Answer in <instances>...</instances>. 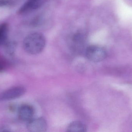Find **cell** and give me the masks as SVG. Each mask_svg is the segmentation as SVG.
<instances>
[{
  "label": "cell",
  "instance_id": "1",
  "mask_svg": "<svg viewBox=\"0 0 132 132\" xmlns=\"http://www.w3.org/2000/svg\"><path fill=\"white\" fill-rule=\"evenodd\" d=\"M46 40L42 33L35 32L25 38L23 45L25 51L31 55H36L42 52L46 45Z\"/></svg>",
  "mask_w": 132,
  "mask_h": 132
},
{
  "label": "cell",
  "instance_id": "2",
  "mask_svg": "<svg viewBox=\"0 0 132 132\" xmlns=\"http://www.w3.org/2000/svg\"><path fill=\"white\" fill-rule=\"evenodd\" d=\"M86 58L93 63H99L107 57V53L104 48L100 46L92 45L87 46L85 51Z\"/></svg>",
  "mask_w": 132,
  "mask_h": 132
},
{
  "label": "cell",
  "instance_id": "3",
  "mask_svg": "<svg viewBox=\"0 0 132 132\" xmlns=\"http://www.w3.org/2000/svg\"><path fill=\"white\" fill-rule=\"evenodd\" d=\"M26 89L22 86H16L0 93V102L11 100L19 98L24 94Z\"/></svg>",
  "mask_w": 132,
  "mask_h": 132
},
{
  "label": "cell",
  "instance_id": "4",
  "mask_svg": "<svg viewBox=\"0 0 132 132\" xmlns=\"http://www.w3.org/2000/svg\"><path fill=\"white\" fill-rule=\"evenodd\" d=\"M48 127L47 122L42 117L32 118L27 122V128L31 132L46 131Z\"/></svg>",
  "mask_w": 132,
  "mask_h": 132
},
{
  "label": "cell",
  "instance_id": "5",
  "mask_svg": "<svg viewBox=\"0 0 132 132\" xmlns=\"http://www.w3.org/2000/svg\"><path fill=\"white\" fill-rule=\"evenodd\" d=\"M35 113V109L32 105L25 104L19 108L18 116L22 121L28 122L33 118Z\"/></svg>",
  "mask_w": 132,
  "mask_h": 132
},
{
  "label": "cell",
  "instance_id": "6",
  "mask_svg": "<svg viewBox=\"0 0 132 132\" xmlns=\"http://www.w3.org/2000/svg\"><path fill=\"white\" fill-rule=\"evenodd\" d=\"M45 0H27L19 9L18 13L26 14L39 8L44 4Z\"/></svg>",
  "mask_w": 132,
  "mask_h": 132
},
{
  "label": "cell",
  "instance_id": "7",
  "mask_svg": "<svg viewBox=\"0 0 132 132\" xmlns=\"http://www.w3.org/2000/svg\"><path fill=\"white\" fill-rule=\"evenodd\" d=\"M85 37L83 34L77 33L71 39V47L74 51L78 52L82 49L85 42Z\"/></svg>",
  "mask_w": 132,
  "mask_h": 132
},
{
  "label": "cell",
  "instance_id": "8",
  "mask_svg": "<svg viewBox=\"0 0 132 132\" xmlns=\"http://www.w3.org/2000/svg\"><path fill=\"white\" fill-rule=\"evenodd\" d=\"M87 126L83 122L79 121H74L68 125L67 128V131L84 132L87 131Z\"/></svg>",
  "mask_w": 132,
  "mask_h": 132
},
{
  "label": "cell",
  "instance_id": "9",
  "mask_svg": "<svg viewBox=\"0 0 132 132\" xmlns=\"http://www.w3.org/2000/svg\"><path fill=\"white\" fill-rule=\"evenodd\" d=\"M8 30L7 23L0 24V45H4L7 42Z\"/></svg>",
  "mask_w": 132,
  "mask_h": 132
},
{
  "label": "cell",
  "instance_id": "10",
  "mask_svg": "<svg viewBox=\"0 0 132 132\" xmlns=\"http://www.w3.org/2000/svg\"><path fill=\"white\" fill-rule=\"evenodd\" d=\"M6 53L10 56L14 54L16 50L17 44L14 42H7L4 45Z\"/></svg>",
  "mask_w": 132,
  "mask_h": 132
},
{
  "label": "cell",
  "instance_id": "11",
  "mask_svg": "<svg viewBox=\"0 0 132 132\" xmlns=\"http://www.w3.org/2000/svg\"><path fill=\"white\" fill-rule=\"evenodd\" d=\"M8 61L3 57L0 56V73H2L5 70L9 67Z\"/></svg>",
  "mask_w": 132,
  "mask_h": 132
},
{
  "label": "cell",
  "instance_id": "12",
  "mask_svg": "<svg viewBox=\"0 0 132 132\" xmlns=\"http://www.w3.org/2000/svg\"><path fill=\"white\" fill-rule=\"evenodd\" d=\"M12 4V0H0V7L10 5Z\"/></svg>",
  "mask_w": 132,
  "mask_h": 132
}]
</instances>
